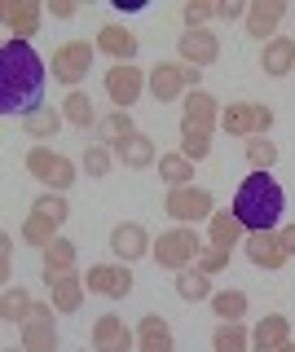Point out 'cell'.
Returning <instances> with one entry per match:
<instances>
[{"mask_svg":"<svg viewBox=\"0 0 295 352\" xmlns=\"http://www.w3.org/2000/svg\"><path fill=\"white\" fill-rule=\"evenodd\" d=\"M45 58L27 40L0 44V115L27 119L31 110L45 106Z\"/></svg>","mask_w":295,"mask_h":352,"instance_id":"1","label":"cell"},{"mask_svg":"<svg viewBox=\"0 0 295 352\" xmlns=\"http://www.w3.org/2000/svg\"><path fill=\"white\" fill-rule=\"evenodd\" d=\"M229 212L243 220L247 234H273L278 220H282V212H287V194H282V185L273 181L269 172H251L247 181L238 185Z\"/></svg>","mask_w":295,"mask_h":352,"instance_id":"2","label":"cell"},{"mask_svg":"<svg viewBox=\"0 0 295 352\" xmlns=\"http://www.w3.org/2000/svg\"><path fill=\"white\" fill-rule=\"evenodd\" d=\"M67 216H71V207H67V194H40L36 203H31V212L23 220V242L27 247H53L62 234L58 229L67 225Z\"/></svg>","mask_w":295,"mask_h":352,"instance_id":"3","label":"cell"},{"mask_svg":"<svg viewBox=\"0 0 295 352\" xmlns=\"http://www.w3.org/2000/svg\"><path fill=\"white\" fill-rule=\"evenodd\" d=\"M203 251L207 247H203V238L194 234V225H177V229H168V234H159L150 256L159 260V269L181 273V269H194V264L203 260Z\"/></svg>","mask_w":295,"mask_h":352,"instance_id":"4","label":"cell"},{"mask_svg":"<svg viewBox=\"0 0 295 352\" xmlns=\"http://www.w3.org/2000/svg\"><path fill=\"white\" fill-rule=\"evenodd\" d=\"M27 172L36 176L40 185H49V194H67L75 185V163L67 154L49 150V146H31L27 150Z\"/></svg>","mask_w":295,"mask_h":352,"instance_id":"5","label":"cell"},{"mask_svg":"<svg viewBox=\"0 0 295 352\" xmlns=\"http://www.w3.org/2000/svg\"><path fill=\"white\" fill-rule=\"evenodd\" d=\"M199 80H203V71H199V66H185L181 58L150 66V93H155V102H177V97L194 93Z\"/></svg>","mask_w":295,"mask_h":352,"instance_id":"6","label":"cell"},{"mask_svg":"<svg viewBox=\"0 0 295 352\" xmlns=\"http://www.w3.org/2000/svg\"><path fill=\"white\" fill-rule=\"evenodd\" d=\"M163 212L177 220V225H199V220L216 216V198H212V190H203V185H181V190H168Z\"/></svg>","mask_w":295,"mask_h":352,"instance_id":"7","label":"cell"},{"mask_svg":"<svg viewBox=\"0 0 295 352\" xmlns=\"http://www.w3.org/2000/svg\"><path fill=\"white\" fill-rule=\"evenodd\" d=\"M221 128L229 132V137H269V128H273V110L269 106H260V102H229L221 110Z\"/></svg>","mask_w":295,"mask_h":352,"instance_id":"8","label":"cell"},{"mask_svg":"<svg viewBox=\"0 0 295 352\" xmlns=\"http://www.w3.org/2000/svg\"><path fill=\"white\" fill-rule=\"evenodd\" d=\"M93 53H97V44H89V40H67V44H58V49H53V80L67 84L71 93H75V88H80V80L93 71Z\"/></svg>","mask_w":295,"mask_h":352,"instance_id":"9","label":"cell"},{"mask_svg":"<svg viewBox=\"0 0 295 352\" xmlns=\"http://www.w3.org/2000/svg\"><path fill=\"white\" fill-rule=\"evenodd\" d=\"M58 308L53 304H31L27 322H23V348L27 352H58V322H53Z\"/></svg>","mask_w":295,"mask_h":352,"instance_id":"10","label":"cell"},{"mask_svg":"<svg viewBox=\"0 0 295 352\" xmlns=\"http://www.w3.org/2000/svg\"><path fill=\"white\" fill-rule=\"evenodd\" d=\"M150 88V75L141 66H111L106 71V97L115 102V110H128L137 106V97Z\"/></svg>","mask_w":295,"mask_h":352,"instance_id":"11","label":"cell"},{"mask_svg":"<svg viewBox=\"0 0 295 352\" xmlns=\"http://www.w3.org/2000/svg\"><path fill=\"white\" fill-rule=\"evenodd\" d=\"M84 286H89V295L128 300V295H133V273H128V264H93V269L84 273Z\"/></svg>","mask_w":295,"mask_h":352,"instance_id":"12","label":"cell"},{"mask_svg":"<svg viewBox=\"0 0 295 352\" xmlns=\"http://www.w3.org/2000/svg\"><path fill=\"white\" fill-rule=\"evenodd\" d=\"M137 348V330L124 326V317L102 313L93 322V352H133Z\"/></svg>","mask_w":295,"mask_h":352,"instance_id":"13","label":"cell"},{"mask_svg":"<svg viewBox=\"0 0 295 352\" xmlns=\"http://www.w3.org/2000/svg\"><path fill=\"white\" fill-rule=\"evenodd\" d=\"M111 251L119 256V264H133V260H141V256H150V251H155V242H150L146 225L124 220V225L111 229Z\"/></svg>","mask_w":295,"mask_h":352,"instance_id":"14","label":"cell"},{"mask_svg":"<svg viewBox=\"0 0 295 352\" xmlns=\"http://www.w3.org/2000/svg\"><path fill=\"white\" fill-rule=\"evenodd\" d=\"M177 53H181L185 66H216L221 62V36H212L207 27L185 31V36L177 40Z\"/></svg>","mask_w":295,"mask_h":352,"instance_id":"15","label":"cell"},{"mask_svg":"<svg viewBox=\"0 0 295 352\" xmlns=\"http://www.w3.org/2000/svg\"><path fill=\"white\" fill-rule=\"evenodd\" d=\"M181 124H185V128H199V132H207V137H212V132H216V124H221V102H216L212 93H203V88L185 93Z\"/></svg>","mask_w":295,"mask_h":352,"instance_id":"16","label":"cell"},{"mask_svg":"<svg viewBox=\"0 0 295 352\" xmlns=\"http://www.w3.org/2000/svg\"><path fill=\"white\" fill-rule=\"evenodd\" d=\"M291 322L282 313H269V317H260L256 330H251V352H287L291 348Z\"/></svg>","mask_w":295,"mask_h":352,"instance_id":"17","label":"cell"},{"mask_svg":"<svg viewBox=\"0 0 295 352\" xmlns=\"http://www.w3.org/2000/svg\"><path fill=\"white\" fill-rule=\"evenodd\" d=\"M40 18H45V5L40 0H9L5 5V27H9V40H27L40 31Z\"/></svg>","mask_w":295,"mask_h":352,"instance_id":"18","label":"cell"},{"mask_svg":"<svg viewBox=\"0 0 295 352\" xmlns=\"http://www.w3.org/2000/svg\"><path fill=\"white\" fill-rule=\"evenodd\" d=\"M243 251H247V260L256 264V269H269V273H278L282 264L291 260L287 251H282V242H278V229H273V234H247Z\"/></svg>","mask_w":295,"mask_h":352,"instance_id":"19","label":"cell"},{"mask_svg":"<svg viewBox=\"0 0 295 352\" xmlns=\"http://www.w3.org/2000/svg\"><path fill=\"white\" fill-rule=\"evenodd\" d=\"M282 18H287V0H251V9H247V36H256V40L269 44Z\"/></svg>","mask_w":295,"mask_h":352,"instance_id":"20","label":"cell"},{"mask_svg":"<svg viewBox=\"0 0 295 352\" xmlns=\"http://www.w3.org/2000/svg\"><path fill=\"white\" fill-rule=\"evenodd\" d=\"M137 352H177V335H172L168 317L146 313L137 322Z\"/></svg>","mask_w":295,"mask_h":352,"instance_id":"21","label":"cell"},{"mask_svg":"<svg viewBox=\"0 0 295 352\" xmlns=\"http://www.w3.org/2000/svg\"><path fill=\"white\" fill-rule=\"evenodd\" d=\"M97 49L111 53L115 66H133V58H137V36L128 27H119V22H106V27L97 31Z\"/></svg>","mask_w":295,"mask_h":352,"instance_id":"22","label":"cell"},{"mask_svg":"<svg viewBox=\"0 0 295 352\" xmlns=\"http://www.w3.org/2000/svg\"><path fill=\"white\" fill-rule=\"evenodd\" d=\"M260 71L273 75V80L291 75L295 71V40L291 36H273L265 49H260Z\"/></svg>","mask_w":295,"mask_h":352,"instance_id":"23","label":"cell"},{"mask_svg":"<svg viewBox=\"0 0 295 352\" xmlns=\"http://www.w3.org/2000/svg\"><path fill=\"white\" fill-rule=\"evenodd\" d=\"M128 137H137V124H133V115L128 110H111V115H102L97 119V146H124Z\"/></svg>","mask_w":295,"mask_h":352,"instance_id":"24","label":"cell"},{"mask_svg":"<svg viewBox=\"0 0 295 352\" xmlns=\"http://www.w3.org/2000/svg\"><path fill=\"white\" fill-rule=\"evenodd\" d=\"M243 238H247V229L234 212H216L207 220V247H243Z\"/></svg>","mask_w":295,"mask_h":352,"instance_id":"25","label":"cell"},{"mask_svg":"<svg viewBox=\"0 0 295 352\" xmlns=\"http://www.w3.org/2000/svg\"><path fill=\"white\" fill-rule=\"evenodd\" d=\"M159 159L155 150V137H146V132H137V137H128L124 146H115V163H124V168H150V163Z\"/></svg>","mask_w":295,"mask_h":352,"instance_id":"26","label":"cell"},{"mask_svg":"<svg viewBox=\"0 0 295 352\" xmlns=\"http://www.w3.org/2000/svg\"><path fill=\"white\" fill-rule=\"evenodd\" d=\"M84 291H89V286H84L80 273H67V278L49 282V295H53V308H58V313H80Z\"/></svg>","mask_w":295,"mask_h":352,"instance_id":"27","label":"cell"},{"mask_svg":"<svg viewBox=\"0 0 295 352\" xmlns=\"http://www.w3.org/2000/svg\"><path fill=\"white\" fill-rule=\"evenodd\" d=\"M62 119H67L71 128H97V106H93V97L84 93V88H75V93L62 97Z\"/></svg>","mask_w":295,"mask_h":352,"instance_id":"28","label":"cell"},{"mask_svg":"<svg viewBox=\"0 0 295 352\" xmlns=\"http://www.w3.org/2000/svg\"><path fill=\"white\" fill-rule=\"evenodd\" d=\"M40 260H45V282H58V278H67V273H75V242L58 238L53 247H45V251H40Z\"/></svg>","mask_w":295,"mask_h":352,"instance_id":"29","label":"cell"},{"mask_svg":"<svg viewBox=\"0 0 295 352\" xmlns=\"http://www.w3.org/2000/svg\"><path fill=\"white\" fill-rule=\"evenodd\" d=\"M62 124H67V119H62L58 106H40V110H31V115L23 119V132H27L31 141H53Z\"/></svg>","mask_w":295,"mask_h":352,"instance_id":"30","label":"cell"},{"mask_svg":"<svg viewBox=\"0 0 295 352\" xmlns=\"http://www.w3.org/2000/svg\"><path fill=\"white\" fill-rule=\"evenodd\" d=\"M31 295H27V286H5V295H0V322H9V326H23L27 322V313H31Z\"/></svg>","mask_w":295,"mask_h":352,"instance_id":"31","label":"cell"},{"mask_svg":"<svg viewBox=\"0 0 295 352\" xmlns=\"http://www.w3.org/2000/svg\"><path fill=\"white\" fill-rule=\"evenodd\" d=\"M212 352H251V330L243 322H221L212 335Z\"/></svg>","mask_w":295,"mask_h":352,"instance_id":"32","label":"cell"},{"mask_svg":"<svg viewBox=\"0 0 295 352\" xmlns=\"http://www.w3.org/2000/svg\"><path fill=\"white\" fill-rule=\"evenodd\" d=\"M159 176L168 181V190H181V185H194V163L185 154H159Z\"/></svg>","mask_w":295,"mask_h":352,"instance_id":"33","label":"cell"},{"mask_svg":"<svg viewBox=\"0 0 295 352\" xmlns=\"http://www.w3.org/2000/svg\"><path fill=\"white\" fill-rule=\"evenodd\" d=\"M177 295L181 300H190V304H203V300H212V278L207 273H199V269H181L177 273Z\"/></svg>","mask_w":295,"mask_h":352,"instance_id":"34","label":"cell"},{"mask_svg":"<svg viewBox=\"0 0 295 352\" xmlns=\"http://www.w3.org/2000/svg\"><path fill=\"white\" fill-rule=\"evenodd\" d=\"M207 304H212V313L221 317V322H243L247 317V295L243 291H216Z\"/></svg>","mask_w":295,"mask_h":352,"instance_id":"35","label":"cell"},{"mask_svg":"<svg viewBox=\"0 0 295 352\" xmlns=\"http://www.w3.org/2000/svg\"><path fill=\"white\" fill-rule=\"evenodd\" d=\"M80 163H84V172H89L93 181H102V176H111V168H115V150H111V146H97V141H93V146L84 150Z\"/></svg>","mask_w":295,"mask_h":352,"instance_id":"36","label":"cell"},{"mask_svg":"<svg viewBox=\"0 0 295 352\" xmlns=\"http://www.w3.org/2000/svg\"><path fill=\"white\" fill-rule=\"evenodd\" d=\"M247 163H251V172H269L273 163H278V146H273L269 137H251L247 141Z\"/></svg>","mask_w":295,"mask_h":352,"instance_id":"37","label":"cell"},{"mask_svg":"<svg viewBox=\"0 0 295 352\" xmlns=\"http://www.w3.org/2000/svg\"><path fill=\"white\" fill-rule=\"evenodd\" d=\"M181 154L190 163H203L207 154H212V137H207V132H199V128H185L181 124Z\"/></svg>","mask_w":295,"mask_h":352,"instance_id":"38","label":"cell"},{"mask_svg":"<svg viewBox=\"0 0 295 352\" xmlns=\"http://www.w3.org/2000/svg\"><path fill=\"white\" fill-rule=\"evenodd\" d=\"M181 18H185V31H199L207 18H216V0H190L181 9Z\"/></svg>","mask_w":295,"mask_h":352,"instance_id":"39","label":"cell"},{"mask_svg":"<svg viewBox=\"0 0 295 352\" xmlns=\"http://www.w3.org/2000/svg\"><path fill=\"white\" fill-rule=\"evenodd\" d=\"M229 256H234V247H207V251H203V260L194 264V269L207 273V278H216V273H221L225 264H229Z\"/></svg>","mask_w":295,"mask_h":352,"instance_id":"40","label":"cell"},{"mask_svg":"<svg viewBox=\"0 0 295 352\" xmlns=\"http://www.w3.org/2000/svg\"><path fill=\"white\" fill-rule=\"evenodd\" d=\"M247 9L251 5H243V0H216V18L221 22H238V18L247 22Z\"/></svg>","mask_w":295,"mask_h":352,"instance_id":"41","label":"cell"},{"mask_svg":"<svg viewBox=\"0 0 295 352\" xmlns=\"http://www.w3.org/2000/svg\"><path fill=\"white\" fill-rule=\"evenodd\" d=\"M0 273H5V282H14V238L0 234Z\"/></svg>","mask_w":295,"mask_h":352,"instance_id":"42","label":"cell"},{"mask_svg":"<svg viewBox=\"0 0 295 352\" xmlns=\"http://www.w3.org/2000/svg\"><path fill=\"white\" fill-rule=\"evenodd\" d=\"M278 242L287 256H295V225H278Z\"/></svg>","mask_w":295,"mask_h":352,"instance_id":"43","label":"cell"},{"mask_svg":"<svg viewBox=\"0 0 295 352\" xmlns=\"http://www.w3.org/2000/svg\"><path fill=\"white\" fill-rule=\"evenodd\" d=\"M53 18H75V0H53Z\"/></svg>","mask_w":295,"mask_h":352,"instance_id":"44","label":"cell"},{"mask_svg":"<svg viewBox=\"0 0 295 352\" xmlns=\"http://www.w3.org/2000/svg\"><path fill=\"white\" fill-rule=\"evenodd\" d=\"M0 352H27V348H0Z\"/></svg>","mask_w":295,"mask_h":352,"instance_id":"45","label":"cell"},{"mask_svg":"<svg viewBox=\"0 0 295 352\" xmlns=\"http://www.w3.org/2000/svg\"><path fill=\"white\" fill-rule=\"evenodd\" d=\"M291 348H295V339H291Z\"/></svg>","mask_w":295,"mask_h":352,"instance_id":"46","label":"cell"},{"mask_svg":"<svg viewBox=\"0 0 295 352\" xmlns=\"http://www.w3.org/2000/svg\"><path fill=\"white\" fill-rule=\"evenodd\" d=\"M287 352H295V348H287Z\"/></svg>","mask_w":295,"mask_h":352,"instance_id":"47","label":"cell"},{"mask_svg":"<svg viewBox=\"0 0 295 352\" xmlns=\"http://www.w3.org/2000/svg\"><path fill=\"white\" fill-rule=\"evenodd\" d=\"M84 352H89V348H84Z\"/></svg>","mask_w":295,"mask_h":352,"instance_id":"48","label":"cell"}]
</instances>
